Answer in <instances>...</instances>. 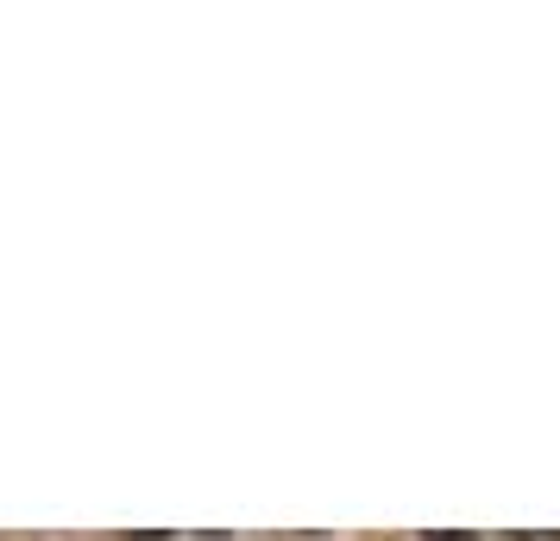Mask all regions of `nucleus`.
Wrapping results in <instances>:
<instances>
[{
	"label": "nucleus",
	"mask_w": 560,
	"mask_h": 541,
	"mask_svg": "<svg viewBox=\"0 0 560 541\" xmlns=\"http://www.w3.org/2000/svg\"><path fill=\"white\" fill-rule=\"evenodd\" d=\"M429 541H472V536H466V529H434Z\"/></svg>",
	"instance_id": "nucleus-1"
}]
</instances>
